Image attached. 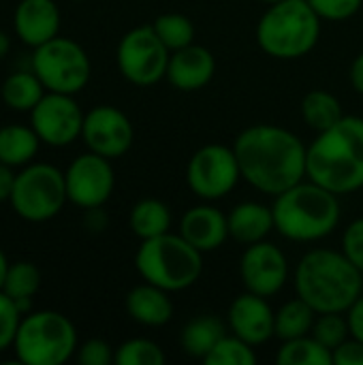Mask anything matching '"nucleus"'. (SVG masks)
Masks as SVG:
<instances>
[{"label": "nucleus", "instance_id": "1", "mask_svg": "<svg viewBox=\"0 0 363 365\" xmlns=\"http://www.w3.org/2000/svg\"><path fill=\"white\" fill-rule=\"evenodd\" d=\"M242 180L265 195H280L308 178V145L289 128L255 124L233 143Z\"/></svg>", "mask_w": 363, "mask_h": 365}, {"label": "nucleus", "instance_id": "2", "mask_svg": "<svg viewBox=\"0 0 363 365\" xmlns=\"http://www.w3.org/2000/svg\"><path fill=\"white\" fill-rule=\"evenodd\" d=\"M308 180L349 195L363 188V118L344 115L308 145Z\"/></svg>", "mask_w": 363, "mask_h": 365}, {"label": "nucleus", "instance_id": "3", "mask_svg": "<svg viewBox=\"0 0 363 365\" xmlns=\"http://www.w3.org/2000/svg\"><path fill=\"white\" fill-rule=\"evenodd\" d=\"M363 274L344 252L315 248L295 267V291L317 314L347 312L362 295Z\"/></svg>", "mask_w": 363, "mask_h": 365}, {"label": "nucleus", "instance_id": "4", "mask_svg": "<svg viewBox=\"0 0 363 365\" xmlns=\"http://www.w3.org/2000/svg\"><path fill=\"white\" fill-rule=\"evenodd\" d=\"M272 212L276 231L291 242H319L340 225L338 195L312 180L276 195Z\"/></svg>", "mask_w": 363, "mask_h": 365}, {"label": "nucleus", "instance_id": "5", "mask_svg": "<svg viewBox=\"0 0 363 365\" xmlns=\"http://www.w3.org/2000/svg\"><path fill=\"white\" fill-rule=\"evenodd\" d=\"M321 36V17L308 0L270 4L257 24L259 47L278 60H297L310 53Z\"/></svg>", "mask_w": 363, "mask_h": 365}, {"label": "nucleus", "instance_id": "6", "mask_svg": "<svg viewBox=\"0 0 363 365\" xmlns=\"http://www.w3.org/2000/svg\"><path fill=\"white\" fill-rule=\"evenodd\" d=\"M135 267L139 276L169 293L186 291L203 274V252L190 246L180 233H165L152 240H143Z\"/></svg>", "mask_w": 363, "mask_h": 365}, {"label": "nucleus", "instance_id": "7", "mask_svg": "<svg viewBox=\"0 0 363 365\" xmlns=\"http://www.w3.org/2000/svg\"><path fill=\"white\" fill-rule=\"evenodd\" d=\"M77 329L56 310L28 312L17 329L13 351L24 365H62L77 353Z\"/></svg>", "mask_w": 363, "mask_h": 365}, {"label": "nucleus", "instance_id": "8", "mask_svg": "<svg viewBox=\"0 0 363 365\" xmlns=\"http://www.w3.org/2000/svg\"><path fill=\"white\" fill-rule=\"evenodd\" d=\"M68 201L64 173L47 163L26 165L17 178L9 203L15 214L28 222H45L56 218Z\"/></svg>", "mask_w": 363, "mask_h": 365}, {"label": "nucleus", "instance_id": "9", "mask_svg": "<svg viewBox=\"0 0 363 365\" xmlns=\"http://www.w3.org/2000/svg\"><path fill=\"white\" fill-rule=\"evenodd\" d=\"M30 68L43 81L47 92H62L73 96L86 88L92 73L86 49L77 41L60 34L34 47Z\"/></svg>", "mask_w": 363, "mask_h": 365}, {"label": "nucleus", "instance_id": "10", "mask_svg": "<svg viewBox=\"0 0 363 365\" xmlns=\"http://www.w3.org/2000/svg\"><path fill=\"white\" fill-rule=\"evenodd\" d=\"M171 51L152 24L128 30L118 43L116 60L122 77L135 86H154L167 77Z\"/></svg>", "mask_w": 363, "mask_h": 365}, {"label": "nucleus", "instance_id": "11", "mask_svg": "<svg viewBox=\"0 0 363 365\" xmlns=\"http://www.w3.org/2000/svg\"><path fill=\"white\" fill-rule=\"evenodd\" d=\"M240 180L242 171L237 156L233 148L223 143H208L199 148L186 167V182L203 201H218L227 197Z\"/></svg>", "mask_w": 363, "mask_h": 365}, {"label": "nucleus", "instance_id": "12", "mask_svg": "<svg viewBox=\"0 0 363 365\" xmlns=\"http://www.w3.org/2000/svg\"><path fill=\"white\" fill-rule=\"evenodd\" d=\"M83 118L86 113L73 94L45 92V96L30 111V126L43 143L51 148H64L81 137Z\"/></svg>", "mask_w": 363, "mask_h": 365}, {"label": "nucleus", "instance_id": "13", "mask_svg": "<svg viewBox=\"0 0 363 365\" xmlns=\"http://www.w3.org/2000/svg\"><path fill=\"white\" fill-rule=\"evenodd\" d=\"M68 201L81 210L103 207L116 188V173L109 158L86 152L79 154L64 171Z\"/></svg>", "mask_w": 363, "mask_h": 365}, {"label": "nucleus", "instance_id": "14", "mask_svg": "<svg viewBox=\"0 0 363 365\" xmlns=\"http://www.w3.org/2000/svg\"><path fill=\"white\" fill-rule=\"evenodd\" d=\"M81 139L90 152L113 160L131 150L135 130L122 109L113 105H96L83 118Z\"/></svg>", "mask_w": 363, "mask_h": 365}, {"label": "nucleus", "instance_id": "15", "mask_svg": "<svg viewBox=\"0 0 363 365\" xmlns=\"http://www.w3.org/2000/svg\"><path fill=\"white\" fill-rule=\"evenodd\" d=\"M240 276L246 291L272 297L280 293L289 280V261L278 246L263 240L246 246L240 259Z\"/></svg>", "mask_w": 363, "mask_h": 365}, {"label": "nucleus", "instance_id": "16", "mask_svg": "<svg viewBox=\"0 0 363 365\" xmlns=\"http://www.w3.org/2000/svg\"><path fill=\"white\" fill-rule=\"evenodd\" d=\"M227 325L233 336L257 349L276 336V312L267 304V297L246 291L231 302Z\"/></svg>", "mask_w": 363, "mask_h": 365}, {"label": "nucleus", "instance_id": "17", "mask_svg": "<svg viewBox=\"0 0 363 365\" xmlns=\"http://www.w3.org/2000/svg\"><path fill=\"white\" fill-rule=\"evenodd\" d=\"M214 73H216L214 53L203 45L190 43L178 51H171L165 79L182 92H195L205 88L212 81Z\"/></svg>", "mask_w": 363, "mask_h": 365}, {"label": "nucleus", "instance_id": "18", "mask_svg": "<svg viewBox=\"0 0 363 365\" xmlns=\"http://www.w3.org/2000/svg\"><path fill=\"white\" fill-rule=\"evenodd\" d=\"M17 38L28 47H39L60 32V9L53 0H19L13 13Z\"/></svg>", "mask_w": 363, "mask_h": 365}, {"label": "nucleus", "instance_id": "19", "mask_svg": "<svg viewBox=\"0 0 363 365\" xmlns=\"http://www.w3.org/2000/svg\"><path fill=\"white\" fill-rule=\"evenodd\" d=\"M180 235L199 252H214L229 240V220L218 207L201 203L184 212Z\"/></svg>", "mask_w": 363, "mask_h": 365}, {"label": "nucleus", "instance_id": "20", "mask_svg": "<svg viewBox=\"0 0 363 365\" xmlns=\"http://www.w3.org/2000/svg\"><path fill=\"white\" fill-rule=\"evenodd\" d=\"M126 312L128 317L145 327H163L173 317V302L169 291L143 282L126 295Z\"/></svg>", "mask_w": 363, "mask_h": 365}, {"label": "nucleus", "instance_id": "21", "mask_svg": "<svg viewBox=\"0 0 363 365\" xmlns=\"http://www.w3.org/2000/svg\"><path fill=\"white\" fill-rule=\"evenodd\" d=\"M227 220H229V237H233L244 246L263 242L276 229L272 207L255 201H244L235 205L227 214Z\"/></svg>", "mask_w": 363, "mask_h": 365}, {"label": "nucleus", "instance_id": "22", "mask_svg": "<svg viewBox=\"0 0 363 365\" xmlns=\"http://www.w3.org/2000/svg\"><path fill=\"white\" fill-rule=\"evenodd\" d=\"M225 336H227V325L220 317L201 314L184 325L180 342L186 355L195 359H205Z\"/></svg>", "mask_w": 363, "mask_h": 365}, {"label": "nucleus", "instance_id": "23", "mask_svg": "<svg viewBox=\"0 0 363 365\" xmlns=\"http://www.w3.org/2000/svg\"><path fill=\"white\" fill-rule=\"evenodd\" d=\"M43 141L32 126L6 124L0 126V163L9 167H26L34 160Z\"/></svg>", "mask_w": 363, "mask_h": 365}, {"label": "nucleus", "instance_id": "24", "mask_svg": "<svg viewBox=\"0 0 363 365\" xmlns=\"http://www.w3.org/2000/svg\"><path fill=\"white\" fill-rule=\"evenodd\" d=\"M45 86L43 81L36 77V73L30 71H15L11 73L0 88L2 101L6 107L15 109V111H32L36 107V103L45 96Z\"/></svg>", "mask_w": 363, "mask_h": 365}, {"label": "nucleus", "instance_id": "25", "mask_svg": "<svg viewBox=\"0 0 363 365\" xmlns=\"http://www.w3.org/2000/svg\"><path fill=\"white\" fill-rule=\"evenodd\" d=\"M128 225L141 242L165 235L171 231V210L158 199H141L133 205Z\"/></svg>", "mask_w": 363, "mask_h": 365}, {"label": "nucleus", "instance_id": "26", "mask_svg": "<svg viewBox=\"0 0 363 365\" xmlns=\"http://www.w3.org/2000/svg\"><path fill=\"white\" fill-rule=\"evenodd\" d=\"M302 118L312 130L323 133L332 128L334 124H338L344 118V111H342L340 101L332 92L312 90L302 101Z\"/></svg>", "mask_w": 363, "mask_h": 365}, {"label": "nucleus", "instance_id": "27", "mask_svg": "<svg viewBox=\"0 0 363 365\" xmlns=\"http://www.w3.org/2000/svg\"><path fill=\"white\" fill-rule=\"evenodd\" d=\"M315 321L317 312L310 304H306L302 297L291 299L276 312V338L285 342L308 336L312 334Z\"/></svg>", "mask_w": 363, "mask_h": 365}, {"label": "nucleus", "instance_id": "28", "mask_svg": "<svg viewBox=\"0 0 363 365\" xmlns=\"http://www.w3.org/2000/svg\"><path fill=\"white\" fill-rule=\"evenodd\" d=\"M276 361L280 365H332L334 357L329 349H325L312 334H308L295 340H285Z\"/></svg>", "mask_w": 363, "mask_h": 365}, {"label": "nucleus", "instance_id": "29", "mask_svg": "<svg viewBox=\"0 0 363 365\" xmlns=\"http://www.w3.org/2000/svg\"><path fill=\"white\" fill-rule=\"evenodd\" d=\"M154 30L169 51H178L195 41V26L182 13H163L154 19Z\"/></svg>", "mask_w": 363, "mask_h": 365}, {"label": "nucleus", "instance_id": "30", "mask_svg": "<svg viewBox=\"0 0 363 365\" xmlns=\"http://www.w3.org/2000/svg\"><path fill=\"white\" fill-rule=\"evenodd\" d=\"M41 289V269L30 261H15L9 265L2 291L13 299H32Z\"/></svg>", "mask_w": 363, "mask_h": 365}, {"label": "nucleus", "instance_id": "31", "mask_svg": "<svg viewBox=\"0 0 363 365\" xmlns=\"http://www.w3.org/2000/svg\"><path fill=\"white\" fill-rule=\"evenodd\" d=\"M167 357L165 351L148 340V338H133L122 342L116 349V361L118 365H165Z\"/></svg>", "mask_w": 363, "mask_h": 365}, {"label": "nucleus", "instance_id": "32", "mask_svg": "<svg viewBox=\"0 0 363 365\" xmlns=\"http://www.w3.org/2000/svg\"><path fill=\"white\" fill-rule=\"evenodd\" d=\"M203 361L208 365H255L257 353H255V346H250L248 342L231 334V336H225Z\"/></svg>", "mask_w": 363, "mask_h": 365}, {"label": "nucleus", "instance_id": "33", "mask_svg": "<svg viewBox=\"0 0 363 365\" xmlns=\"http://www.w3.org/2000/svg\"><path fill=\"white\" fill-rule=\"evenodd\" d=\"M312 336L329 351L338 349L342 342H347L351 338V329H349V321L344 312H325L319 314V319L315 321L312 327Z\"/></svg>", "mask_w": 363, "mask_h": 365}, {"label": "nucleus", "instance_id": "34", "mask_svg": "<svg viewBox=\"0 0 363 365\" xmlns=\"http://www.w3.org/2000/svg\"><path fill=\"white\" fill-rule=\"evenodd\" d=\"M21 319L24 314L17 308V302L4 291H0V353L6 349H13Z\"/></svg>", "mask_w": 363, "mask_h": 365}, {"label": "nucleus", "instance_id": "35", "mask_svg": "<svg viewBox=\"0 0 363 365\" xmlns=\"http://www.w3.org/2000/svg\"><path fill=\"white\" fill-rule=\"evenodd\" d=\"M321 19L342 21L353 17L362 9L363 0H308Z\"/></svg>", "mask_w": 363, "mask_h": 365}, {"label": "nucleus", "instance_id": "36", "mask_svg": "<svg viewBox=\"0 0 363 365\" xmlns=\"http://www.w3.org/2000/svg\"><path fill=\"white\" fill-rule=\"evenodd\" d=\"M77 361L81 365H109L116 361V351L101 338H90L77 346Z\"/></svg>", "mask_w": 363, "mask_h": 365}, {"label": "nucleus", "instance_id": "37", "mask_svg": "<svg viewBox=\"0 0 363 365\" xmlns=\"http://www.w3.org/2000/svg\"><path fill=\"white\" fill-rule=\"evenodd\" d=\"M342 252L363 274V218L353 220L342 235Z\"/></svg>", "mask_w": 363, "mask_h": 365}, {"label": "nucleus", "instance_id": "38", "mask_svg": "<svg viewBox=\"0 0 363 365\" xmlns=\"http://www.w3.org/2000/svg\"><path fill=\"white\" fill-rule=\"evenodd\" d=\"M334 365H363V342L349 338L332 351Z\"/></svg>", "mask_w": 363, "mask_h": 365}, {"label": "nucleus", "instance_id": "39", "mask_svg": "<svg viewBox=\"0 0 363 365\" xmlns=\"http://www.w3.org/2000/svg\"><path fill=\"white\" fill-rule=\"evenodd\" d=\"M347 321H349L351 338L363 342V295H359L353 302V306L347 310Z\"/></svg>", "mask_w": 363, "mask_h": 365}, {"label": "nucleus", "instance_id": "40", "mask_svg": "<svg viewBox=\"0 0 363 365\" xmlns=\"http://www.w3.org/2000/svg\"><path fill=\"white\" fill-rule=\"evenodd\" d=\"M15 178H17V173H13V167L0 163V203L11 199V192H13V186H15Z\"/></svg>", "mask_w": 363, "mask_h": 365}, {"label": "nucleus", "instance_id": "41", "mask_svg": "<svg viewBox=\"0 0 363 365\" xmlns=\"http://www.w3.org/2000/svg\"><path fill=\"white\" fill-rule=\"evenodd\" d=\"M351 83H353L355 92H359L363 96V51L351 64Z\"/></svg>", "mask_w": 363, "mask_h": 365}, {"label": "nucleus", "instance_id": "42", "mask_svg": "<svg viewBox=\"0 0 363 365\" xmlns=\"http://www.w3.org/2000/svg\"><path fill=\"white\" fill-rule=\"evenodd\" d=\"M9 51H11V38L4 30H0V60L6 58Z\"/></svg>", "mask_w": 363, "mask_h": 365}, {"label": "nucleus", "instance_id": "43", "mask_svg": "<svg viewBox=\"0 0 363 365\" xmlns=\"http://www.w3.org/2000/svg\"><path fill=\"white\" fill-rule=\"evenodd\" d=\"M9 261H6V255L0 250V291H2V287H4V278H6V272H9Z\"/></svg>", "mask_w": 363, "mask_h": 365}, {"label": "nucleus", "instance_id": "44", "mask_svg": "<svg viewBox=\"0 0 363 365\" xmlns=\"http://www.w3.org/2000/svg\"><path fill=\"white\" fill-rule=\"evenodd\" d=\"M263 2H267V4H276V2H282V0H263Z\"/></svg>", "mask_w": 363, "mask_h": 365}, {"label": "nucleus", "instance_id": "45", "mask_svg": "<svg viewBox=\"0 0 363 365\" xmlns=\"http://www.w3.org/2000/svg\"><path fill=\"white\" fill-rule=\"evenodd\" d=\"M75 2H79V0H75Z\"/></svg>", "mask_w": 363, "mask_h": 365}]
</instances>
